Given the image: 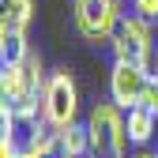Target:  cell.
Here are the masks:
<instances>
[{"label":"cell","instance_id":"6da1fadb","mask_svg":"<svg viewBox=\"0 0 158 158\" xmlns=\"http://www.w3.org/2000/svg\"><path fill=\"white\" fill-rule=\"evenodd\" d=\"M45 72L42 56L34 49L19 64H0V94L8 109H42V90H45Z\"/></svg>","mask_w":158,"mask_h":158},{"label":"cell","instance_id":"7a4b0ae2","mask_svg":"<svg viewBox=\"0 0 158 158\" xmlns=\"http://www.w3.org/2000/svg\"><path fill=\"white\" fill-rule=\"evenodd\" d=\"M87 135H90V158H124L132 139H128V121L124 109L113 102H98L87 113Z\"/></svg>","mask_w":158,"mask_h":158},{"label":"cell","instance_id":"3957f363","mask_svg":"<svg viewBox=\"0 0 158 158\" xmlns=\"http://www.w3.org/2000/svg\"><path fill=\"white\" fill-rule=\"evenodd\" d=\"M113 60H124L135 68H154V38H151V19L143 15H121L113 38H109Z\"/></svg>","mask_w":158,"mask_h":158},{"label":"cell","instance_id":"277c9868","mask_svg":"<svg viewBox=\"0 0 158 158\" xmlns=\"http://www.w3.org/2000/svg\"><path fill=\"white\" fill-rule=\"evenodd\" d=\"M42 117L49 121V128H68L75 124L79 117V87L68 68L53 72L45 79V90H42Z\"/></svg>","mask_w":158,"mask_h":158},{"label":"cell","instance_id":"5b68a950","mask_svg":"<svg viewBox=\"0 0 158 158\" xmlns=\"http://www.w3.org/2000/svg\"><path fill=\"white\" fill-rule=\"evenodd\" d=\"M75 30L94 45H109V38L121 23V0H75Z\"/></svg>","mask_w":158,"mask_h":158},{"label":"cell","instance_id":"8992f818","mask_svg":"<svg viewBox=\"0 0 158 158\" xmlns=\"http://www.w3.org/2000/svg\"><path fill=\"white\" fill-rule=\"evenodd\" d=\"M147 87H151V68H135V64H124V60H113V68H109V98L121 109L139 106Z\"/></svg>","mask_w":158,"mask_h":158},{"label":"cell","instance_id":"52a82bcc","mask_svg":"<svg viewBox=\"0 0 158 158\" xmlns=\"http://www.w3.org/2000/svg\"><path fill=\"white\" fill-rule=\"evenodd\" d=\"M124 121H128V139H132V147H147L154 135H158V113L147 109L143 102L132 106V109H124Z\"/></svg>","mask_w":158,"mask_h":158},{"label":"cell","instance_id":"ba28073f","mask_svg":"<svg viewBox=\"0 0 158 158\" xmlns=\"http://www.w3.org/2000/svg\"><path fill=\"white\" fill-rule=\"evenodd\" d=\"M27 53H30L27 30H19V27H0V64H19Z\"/></svg>","mask_w":158,"mask_h":158},{"label":"cell","instance_id":"9c48e42d","mask_svg":"<svg viewBox=\"0 0 158 158\" xmlns=\"http://www.w3.org/2000/svg\"><path fill=\"white\" fill-rule=\"evenodd\" d=\"M56 135H60V147L68 158H90V135H87V121L83 124H68V128H56Z\"/></svg>","mask_w":158,"mask_h":158},{"label":"cell","instance_id":"30bf717a","mask_svg":"<svg viewBox=\"0 0 158 158\" xmlns=\"http://www.w3.org/2000/svg\"><path fill=\"white\" fill-rule=\"evenodd\" d=\"M4 4V15H0V27H19L27 30L34 19V0H0Z\"/></svg>","mask_w":158,"mask_h":158},{"label":"cell","instance_id":"8fae6325","mask_svg":"<svg viewBox=\"0 0 158 158\" xmlns=\"http://www.w3.org/2000/svg\"><path fill=\"white\" fill-rule=\"evenodd\" d=\"M132 11L154 23V19H158V0H132Z\"/></svg>","mask_w":158,"mask_h":158},{"label":"cell","instance_id":"7c38bea8","mask_svg":"<svg viewBox=\"0 0 158 158\" xmlns=\"http://www.w3.org/2000/svg\"><path fill=\"white\" fill-rule=\"evenodd\" d=\"M143 106L158 113V75H151V87H147V94H143Z\"/></svg>","mask_w":158,"mask_h":158},{"label":"cell","instance_id":"4fadbf2b","mask_svg":"<svg viewBox=\"0 0 158 158\" xmlns=\"http://www.w3.org/2000/svg\"><path fill=\"white\" fill-rule=\"evenodd\" d=\"M151 75H158V49H154V68H151Z\"/></svg>","mask_w":158,"mask_h":158}]
</instances>
